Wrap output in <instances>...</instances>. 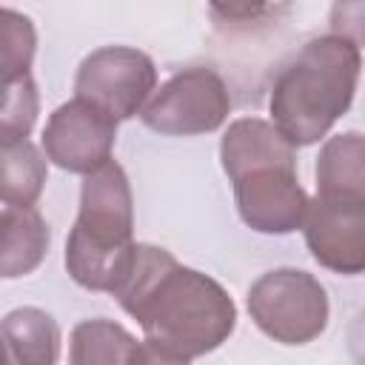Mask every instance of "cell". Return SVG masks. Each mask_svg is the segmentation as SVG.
<instances>
[{
	"instance_id": "obj_1",
	"label": "cell",
	"mask_w": 365,
	"mask_h": 365,
	"mask_svg": "<svg viewBox=\"0 0 365 365\" xmlns=\"http://www.w3.org/2000/svg\"><path fill=\"white\" fill-rule=\"evenodd\" d=\"M114 299L140 322L145 342L180 359L217 351L237 325V305L217 279L180 265L171 251L151 242L137 245Z\"/></svg>"
},
{
	"instance_id": "obj_2",
	"label": "cell",
	"mask_w": 365,
	"mask_h": 365,
	"mask_svg": "<svg viewBox=\"0 0 365 365\" xmlns=\"http://www.w3.org/2000/svg\"><path fill=\"white\" fill-rule=\"evenodd\" d=\"M362 71L359 48L336 34L308 40L274 77L268 111L279 134L314 145L351 108Z\"/></svg>"
},
{
	"instance_id": "obj_3",
	"label": "cell",
	"mask_w": 365,
	"mask_h": 365,
	"mask_svg": "<svg viewBox=\"0 0 365 365\" xmlns=\"http://www.w3.org/2000/svg\"><path fill=\"white\" fill-rule=\"evenodd\" d=\"M134 200L120 163H106L80 188V211L66 240V271L86 291H114L128 277L134 257Z\"/></svg>"
},
{
	"instance_id": "obj_4",
	"label": "cell",
	"mask_w": 365,
	"mask_h": 365,
	"mask_svg": "<svg viewBox=\"0 0 365 365\" xmlns=\"http://www.w3.org/2000/svg\"><path fill=\"white\" fill-rule=\"evenodd\" d=\"M254 325L282 345H305L328 328V294L322 282L299 268L265 271L245 297Z\"/></svg>"
},
{
	"instance_id": "obj_5",
	"label": "cell",
	"mask_w": 365,
	"mask_h": 365,
	"mask_svg": "<svg viewBox=\"0 0 365 365\" xmlns=\"http://www.w3.org/2000/svg\"><path fill=\"white\" fill-rule=\"evenodd\" d=\"M231 111L225 80L205 66L182 68L168 77L145 103L140 120L145 128L168 137H194L217 131Z\"/></svg>"
},
{
	"instance_id": "obj_6",
	"label": "cell",
	"mask_w": 365,
	"mask_h": 365,
	"mask_svg": "<svg viewBox=\"0 0 365 365\" xmlns=\"http://www.w3.org/2000/svg\"><path fill=\"white\" fill-rule=\"evenodd\" d=\"M151 91H157V66L145 51L131 46H103L74 74L77 100L97 106L117 123L143 114Z\"/></svg>"
},
{
	"instance_id": "obj_7",
	"label": "cell",
	"mask_w": 365,
	"mask_h": 365,
	"mask_svg": "<svg viewBox=\"0 0 365 365\" xmlns=\"http://www.w3.org/2000/svg\"><path fill=\"white\" fill-rule=\"evenodd\" d=\"M114 140H117V120L77 97L57 106L43 128L46 157L57 168L83 177L111 163Z\"/></svg>"
},
{
	"instance_id": "obj_8",
	"label": "cell",
	"mask_w": 365,
	"mask_h": 365,
	"mask_svg": "<svg viewBox=\"0 0 365 365\" xmlns=\"http://www.w3.org/2000/svg\"><path fill=\"white\" fill-rule=\"evenodd\" d=\"M234 200L242 222L259 234H291L302 228L308 194L297 180V165H262L234 180Z\"/></svg>"
},
{
	"instance_id": "obj_9",
	"label": "cell",
	"mask_w": 365,
	"mask_h": 365,
	"mask_svg": "<svg viewBox=\"0 0 365 365\" xmlns=\"http://www.w3.org/2000/svg\"><path fill=\"white\" fill-rule=\"evenodd\" d=\"M311 257L334 274H365V202L314 197L302 222Z\"/></svg>"
},
{
	"instance_id": "obj_10",
	"label": "cell",
	"mask_w": 365,
	"mask_h": 365,
	"mask_svg": "<svg viewBox=\"0 0 365 365\" xmlns=\"http://www.w3.org/2000/svg\"><path fill=\"white\" fill-rule=\"evenodd\" d=\"M220 163L234 182L245 171L262 165H297V148L279 134V128L259 117L234 120L220 140Z\"/></svg>"
},
{
	"instance_id": "obj_11",
	"label": "cell",
	"mask_w": 365,
	"mask_h": 365,
	"mask_svg": "<svg viewBox=\"0 0 365 365\" xmlns=\"http://www.w3.org/2000/svg\"><path fill=\"white\" fill-rule=\"evenodd\" d=\"M317 197L365 202V134L328 137L317 157Z\"/></svg>"
},
{
	"instance_id": "obj_12",
	"label": "cell",
	"mask_w": 365,
	"mask_h": 365,
	"mask_svg": "<svg viewBox=\"0 0 365 365\" xmlns=\"http://www.w3.org/2000/svg\"><path fill=\"white\" fill-rule=\"evenodd\" d=\"M51 242L48 222L43 214L31 208H17V205H3L0 217V277L14 279L31 274Z\"/></svg>"
},
{
	"instance_id": "obj_13",
	"label": "cell",
	"mask_w": 365,
	"mask_h": 365,
	"mask_svg": "<svg viewBox=\"0 0 365 365\" xmlns=\"http://www.w3.org/2000/svg\"><path fill=\"white\" fill-rule=\"evenodd\" d=\"M6 365H57L60 359V325L51 314L34 305H23L3 319Z\"/></svg>"
},
{
	"instance_id": "obj_14",
	"label": "cell",
	"mask_w": 365,
	"mask_h": 365,
	"mask_svg": "<svg viewBox=\"0 0 365 365\" xmlns=\"http://www.w3.org/2000/svg\"><path fill=\"white\" fill-rule=\"evenodd\" d=\"M143 342L134 339L120 322L94 317L83 319L71 331L68 365H137Z\"/></svg>"
},
{
	"instance_id": "obj_15",
	"label": "cell",
	"mask_w": 365,
	"mask_h": 365,
	"mask_svg": "<svg viewBox=\"0 0 365 365\" xmlns=\"http://www.w3.org/2000/svg\"><path fill=\"white\" fill-rule=\"evenodd\" d=\"M46 160L31 140L3 143L0 148V197L3 205L31 208L46 185Z\"/></svg>"
},
{
	"instance_id": "obj_16",
	"label": "cell",
	"mask_w": 365,
	"mask_h": 365,
	"mask_svg": "<svg viewBox=\"0 0 365 365\" xmlns=\"http://www.w3.org/2000/svg\"><path fill=\"white\" fill-rule=\"evenodd\" d=\"M37 48V34L34 26L26 14L14 9H0V68H3V83H14L29 74L31 60Z\"/></svg>"
},
{
	"instance_id": "obj_17",
	"label": "cell",
	"mask_w": 365,
	"mask_h": 365,
	"mask_svg": "<svg viewBox=\"0 0 365 365\" xmlns=\"http://www.w3.org/2000/svg\"><path fill=\"white\" fill-rule=\"evenodd\" d=\"M40 111V94L31 80V74L3 83V111H0V134L3 143H17L29 140V131L34 128Z\"/></svg>"
},
{
	"instance_id": "obj_18",
	"label": "cell",
	"mask_w": 365,
	"mask_h": 365,
	"mask_svg": "<svg viewBox=\"0 0 365 365\" xmlns=\"http://www.w3.org/2000/svg\"><path fill=\"white\" fill-rule=\"evenodd\" d=\"M328 23H331V34L351 40L356 48H365V0L334 3Z\"/></svg>"
},
{
	"instance_id": "obj_19",
	"label": "cell",
	"mask_w": 365,
	"mask_h": 365,
	"mask_svg": "<svg viewBox=\"0 0 365 365\" xmlns=\"http://www.w3.org/2000/svg\"><path fill=\"white\" fill-rule=\"evenodd\" d=\"M348 354L356 365H365V308L354 314V319L348 322Z\"/></svg>"
},
{
	"instance_id": "obj_20",
	"label": "cell",
	"mask_w": 365,
	"mask_h": 365,
	"mask_svg": "<svg viewBox=\"0 0 365 365\" xmlns=\"http://www.w3.org/2000/svg\"><path fill=\"white\" fill-rule=\"evenodd\" d=\"M137 365H188V359H180V356H174V354H168L151 342H143Z\"/></svg>"
}]
</instances>
